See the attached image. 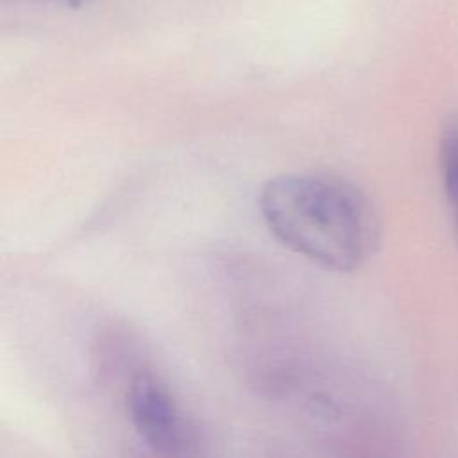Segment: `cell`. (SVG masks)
<instances>
[{"mask_svg":"<svg viewBox=\"0 0 458 458\" xmlns=\"http://www.w3.org/2000/svg\"><path fill=\"white\" fill-rule=\"evenodd\" d=\"M259 211L283 245L329 270H356L377 243L372 204L335 175H276L261 188Z\"/></svg>","mask_w":458,"mask_h":458,"instance_id":"1","label":"cell"},{"mask_svg":"<svg viewBox=\"0 0 458 458\" xmlns=\"http://www.w3.org/2000/svg\"><path fill=\"white\" fill-rule=\"evenodd\" d=\"M127 413L141 442L156 454H197L202 437L181 410L170 390L150 372L132 377L127 390Z\"/></svg>","mask_w":458,"mask_h":458,"instance_id":"2","label":"cell"},{"mask_svg":"<svg viewBox=\"0 0 458 458\" xmlns=\"http://www.w3.org/2000/svg\"><path fill=\"white\" fill-rule=\"evenodd\" d=\"M440 175L458 243V116H449L440 136Z\"/></svg>","mask_w":458,"mask_h":458,"instance_id":"3","label":"cell"},{"mask_svg":"<svg viewBox=\"0 0 458 458\" xmlns=\"http://www.w3.org/2000/svg\"><path fill=\"white\" fill-rule=\"evenodd\" d=\"M59 2H63V4H66V5H82V4L88 2V0H59Z\"/></svg>","mask_w":458,"mask_h":458,"instance_id":"4","label":"cell"}]
</instances>
